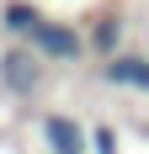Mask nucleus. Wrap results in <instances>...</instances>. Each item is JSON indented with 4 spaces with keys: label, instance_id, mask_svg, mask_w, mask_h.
<instances>
[{
    "label": "nucleus",
    "instance_id": "nucleus-2",
    "mask_svg": "<svg viewBox=\"0 0 149 154\" xmlns=\"http://www.w3.org/2000/svg\"><path fill=\"white\" fill-rule=\"evenodd\" d=\"M0 80H5V91H16V96H32L37 85H43V59H37L27 43H21V48H11V53L0 59Z\"/></svg>",
    "mask_w": 149,
    "mask_h": 154
},
{
    "label": "nucleus",
    "instance_id": "nucleus-7",
    "mask_svg": "<svg viewBox=\"0 0 149 154\" xmlns=\"http://www.w3.org/2000/svg\"><path fill=\"white\" fill-rule=\"evenodd\" d=\"M96 154H117V138H112L106 122H96Z\"/></svg>",
    "mask_w": 149,
    "mask_h": 154
},
{
    "label": "nucleus",
    "instance_id": "nucleus-3",
    "mask_svg": "<svg viewBox=\"0 0 149 154\" xmlns=\"http://www.w3.org/2000/svg\"><path fill=\"white\" fill-rule=\"evenodd\" d=\"M37 128H43L48 154H85V128L74 122V117H64V112H48Z\"/></svg>",
    "mask_w": 149,
    "mask_h": 154
},
{
    "label": "nucleus",
    "instance_id": "nucleus-1",
    "mask_svg": "<svg viewBox=\"0 0 149 154\" xmlns=\"http://www.w3.org/2000/svg\"><path fill=\"white\" fill-rule=\"evenodd\" d=\"M32 53L37 59H53V64H74L80 53H85V32H74V27H59V21H43V27L32 32Z\"/></svg>",
    "mask_w": 149,
    "mask_h": 154
},
{
    "label": "nucleus",
    "instance_id": "nucleus-5",
    "mask_svg": "<svg viewBox=\"0 0 149 154\" xmlns=\"http://www.w3.org/2000/svg\"><path fill=\"white\" fill-rule=\"evenodd\" d=\"M0 27H5V37H21V43H32V32L43 27V11H37V5H27V0H5V11H0Z\"/></svg>",
    "mask_w": 149,
    "mask_h": 154
},
{
    "label": "nucleus",
    "instance_id": "nucleus-6",
    "mask_svg": "<svg viewBox=\"0 0 149 154\" xmlns=\"http://www.w3.org/2000/svg\"><path fill=\"white\" fill-rule=\"evenodd\" d=\"M90 48L106 53V59H117V48H122V16H101V21L90 27Z\"/></svg>",
    "mask_w": 149,
    "mask_h": 154
},
{
    "label": "nucleus",
    "instance_id": "nucleus-4",
    "mask_svg": "<svg viewBox=\"0 0 149 154\" xmlns=\"http://www.w3.org/2000/svg\"><path fill=\"white\" fill-rule=\"evenodd\" d=\"M101 80H106V85H117V91L149 96V59H138V53H117V59H106Z\"/></svg>",
    "mask_w": 149,
    "mask_h": 154
}]
</instances>
